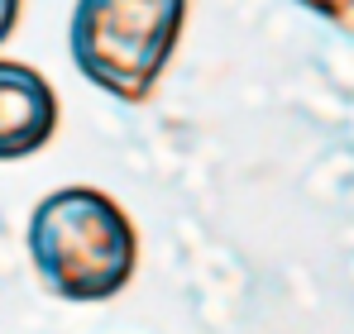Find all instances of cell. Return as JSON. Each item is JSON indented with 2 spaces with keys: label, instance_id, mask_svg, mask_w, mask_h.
Instances as JSON below:
<instances>
[{
  "label": "cell",
  "instance_id": "obj_2",
  "mask_svg": "<svg viewBox=\"0 0 354 334\" xmlns=\"http://www.w3.org/2000/svg\"><path fill=\"white\" fill-rule=\"evenodd\" d=\"M187 29V0H77L72 5V62L111 101L144 106Z\"/></svg>",
  "mask_w": 354,
  "mask_h": 334
},
{
  "label": "cell",
  "instance_id": "obj_3",
  "mask_svg": "<svg viewBox=\"0 0 354 334\" xmlns=\"http://www.w3.org/2000/svg\"><path fill=\"white\" fill-rule=\"evenodd\" d=\"M58 134V96L39 67L0 57V163L34 158Z\"/></svg>",
  "mask_w": 354,
  "mask_h": 334
},
{
  "label": "cell",
  "instance_id": "obj_4",
  "mask_svg": "<svg viewBox=\"0 0 354 334\" xmlns=\"http://www.w3.org/2000/svg\"><path fill=\"white\" fill-rule=\"evenodd\" d=\"M311 10H321L326 19H335V24H350L354 19V0H306Z\"/></svg>",
  "mask_w": 354,
  "mask_h": 334
},
{
  "label": "cell",
  "instance_id": "obj_5",
  "mask_svg": "<svg viewBox=\"0 0 354 334\" xmlns=\"http://www.w3.org/2000/svg\"><path fill=\"white\" fill-rule=\"evenodd\" d=\"M19 5L24 0H0V43L15 34V24H19Z\"/></svg>",
  "mask_w": 354,
  "mask_h": 334
},
{
  "label": "cell",
  "instance_id": "obj_1",
  "mask_svg": "<svg viewBox=\"0 0 354 334\" xmlns=\"http://www.w3.org/2000/svg\"><path fill=\"white\" fill-rule=\"evenodd\" d=\"M29 263L58 301H111L139 268V234L115 196L58 186L29 215Z\"/></svg>",
  "mask_w": 354,
  "mask_h": 334
}]
</instances>
